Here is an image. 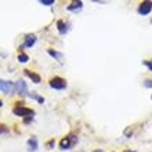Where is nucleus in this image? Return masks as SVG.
Returning <instances> with one entry per match:
<instances>
[{"instance_id": "nucleus-1", "label": "nucleus", "mask_w": 152, "mask_h": 152, "mask_svg": "<svg viewBox=\"0 0 152 152\" xmlns=\"http://www.w3.org/2000/svg\"><path fill=\"white\" fill-rule=\"evenodd\" d=\"M50 86H51L53 89L62 90V89H65V86H67V82L64 80L62 77H58V76H55V77H53V79L50 80Z\"/></svg>"}, {"instance_id": "nucleus-2", "label": "nucleus", "mask_w": 152, "mask_h": 152, "mask_svg": "<svg viewBox=\"0 0 152 152\" xmlns=\"http://www.w3.org/2000/svg\"><path fill=\"white\" fill-rule=\"evenodd\" d=\"M14 113H15L17 116H28V118L33 116V111L29 109V108H24V107L14 108Z\"/></svg>"}, {"instance_id": "nucleus-3", "label": "nucleus", "mask_w": 152, "mask_h": 152, "mask_svg": "<svg viewBox=\"0 0 152 152\" xmlns=\"http://www.w3.org/2000/svg\"><path fill=\"white\" fill-rule=\"evenodd\" d=\"M13 90H15V86L11 82H6V80H0V91L3 93H11Z\"/></svg>"}, {"instance_id": "nucleus-4", "label": "nucleus", "mask_w": 152, "mask_h": 152, "mask_svg": "<svg viewBox=\"0 0 152 152\" xmlns=\"http://www.w3.org/2000/svg\"><path fill=\"white\" fill-rule=\"evenodd\" d=\"M152 10V1H143L141 6L138 7V13L141 15H147V14L151 13Z\"/></svg>"}, {"instance_id": "nucleus-5", "label": "nucleus", "mask_w": 152, "mask_h": 152, "mask_svg": "<svg viewBox=\"0 0 152 152\" xmlns=\"http://www.w3.org/2000/svg\"><path fill=\"white\" fill-rule=\"evenodd\" d=\"M15 90H17L18 94H27V85H25V82L19 80L17 82V85H15Z\"/></svg>"}, {"instance_id": "nucleus-6", "label": "nucleus", "mask_w": 152, "mask_h": 152, "mask_svg": "<svg viewBox=\"0 0 152 152\" xmlns=\"http://www.w3.org/2000/svg\"><path fill=\"white\" fill-rule=\"evenodd\" d=\"M25 73H27V76H29V77H31L35 83H40V76H39V75H36V73L31 72L29 69H25Z\"/></svg>"}, {"instance_id": "nucleus-7", "label": "nucleus", "mask_w": 152, "mask_h": 152, "mask_svg": "<svg viewBox=\"0 0 152 152\" xmlns=\"http://www.w3.org/2000/svg\"><path fill=\"white\" fill-rule=\"evenodd\" d=\"M35 42H36L35 35H28L27 37H25V46H27V47H32V46L35 44Z\"/></svg>"}, {"instance_id": "nucleus-8", "label": "nucleus", "mask_w": 152, "mask_h": 152, "mask_svg": "<svg viewBox=\"0 0 152 152\" xmlns=\"http://www.w3.org/2000/svg\"><path fill=\"white\" fill-rule=\"evenodd\" d=\"M69 145H71V137H65V138L61 140V143H60V147L62 148V149L69 148Z\"/></svg>"}, {"instance_id": "nucleus-9", "label": "nucleus", "mask_w": 152, "mask_h": 152, "mask_svg": "<svg viewBox=\"0 0 152 152\" xmlns=\"http://www.w3.org/2000/svg\"><path fill=\"white\" fill-rule=\"evenodd\" d=\"M28 147H29V151H36V148H37V141L36 138H31L28 141Z\"/></svg>"}, {"instance_id": "nucleus-10", "label": "nucleus", "mask_w": 152, "mask_h": 152, "mask_svg": "<svg viewBox=\"0 0 152 152\" xmlns=\"http://www.w3.org/2000/svg\"><path fill=\"white\" fill-rule=\"evenodd\" d=\"M82 7V1H75V3H72V6L68 7V10H75V9H80Z\"/></svg>"}, {"instance_id": "nucleus-11", "label": "nucleus", "mask_w": 152, "mask_h": 152, "mask_svg": "<svg viewBox=\"0 0 152 152\" xmlns=\"http://www.w3.org/2000/svg\"><path fill=\"white\" fill-rule=\"evenodd\" d=\"M57 25H58L60 32H61V33H64V32H65V29H67V25L64 24V21H58V22H57Z\"/></svg>"}, {"instance_id": "nucleus-12", "label": "nucleus", "mask_w": 152, "mask_h": 152, "mask_svg": "<svg viewBox=\"0 0 152 152\" xmlns=\"http://www.w3.org/2000/svg\"><path fill=\"white\" fill-rule=\"evenodd\" d=\"M28 60H29V57H28L27 54H19V55H18V61H19V62H27Z\"/></svg>"}, {"instance_id": "nucleus-13", "label": "nucleus", "mask_w": 152, "mask_h": 152, "mask_svg": "<svg viewBox=\"0 0 152 152\" xmlns=\"http://www.w3.org/2000/svg\"><path fill=\"white\" fill-rule=\"evenodd\" d=\"M7 131H9V129H7L4 125H0V134H1V133H7Z\"/></svg>"}, {"instance_id": "nucleus-14", "label": "nucleus", "mask_w": 152, "mask_h": 152, "mask_svg": "<svg viewBox=\"0 0 152 152\" xmlns=\"http://www.w3.org/2000/svg\"><path fill=\"white\" fill-rule=\"evenodd\" d=\"M54 3V0H42V4H46V6H50V4H53Z\"/></svg>"}, {"instance_id": "nucleus-15", "label": "nucleus", "mask_w": 152, "mask_h": 152, "mask_svg": "<svg viewBox=\"0 0 152 152\" xmlns=\"http://www.w3.org/2000/svg\"><path fill=\"white\" fill-rule=\"evenodd\" d=\"M49 54L50 55H53V57H57V55H58V54L55 53V51H53V50H49Z\"/></svg>"}, {"instance_id": "nucleus-16", "label": "nucleus", "mask_w": 152, "mask_h": 152, "mask_svg": "<svg viewBox=\"0 0 152 152\" xmlns=\"http://www.w3.org/2000/svg\"><path fill=\"white\" fill-rule=\"evenodd\" d=\"M144 64H145V65H147V67L149 68V71H152V62H148V61H145Z\"/></svg>"}, {"instance_id": "nucleus-17", "label": "nucleus", "mask_w": 152, "mask_h": 152, "mask_svg": "<svg viewBox=\"0 0 152 152\" xmlns=\"http://www.w3.org/2000/svg\"><path fill=\"white\" fill-rule=\"evenodd\" d=\"M53 145H54V141H50V143L47 144V147H53Z\"/></svg>"}, {"instance_id": "nucleus-18", "label": "nucleus", "mask_w": 152, "mask_h": 152, "mask_svg": "<svg viewBox=\"0 0 152 152\" xmlns=\"http://www.w3.org/2000/svg\"><path fill=\"white\" fill-rule=\"evenodd\" d=\"M94 152H103V151H94Z\"/></svg>"}, {"instance_id": "nucleus-19", "label": "nucleus", "mask_w": 152, "mask_h": 152, "mask_svg": "<svg viewBox=\"0 0 152 152\" xmlns=\"http://www.w3.org/2000/svg\"><path fill=\"white\" fill-rule=\"evenodd\" d=\"M0 107H1V101H0Z\"/></svg>"}]
</instances>
